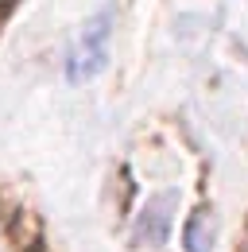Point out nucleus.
<instances>
[{
	"instance_id": "7ed1b4c3",
	"label": "nucleus",
	"mask_w": 248,
	"mask_h": 252,
	"mask_svg": "<svg viewBox=\"0 0 248 252\" xmlns=\"http://www.w3.org/2000/svg\"><path fill=\"white\" fill-rule=\"evenodd\" d=\"M175 210H179V194H175V190L155 194L152 202L144 206V214H140V237L159 249V245L167 241V225H171V218H175Z\"/></svg>"
},
{
	"instance_id": "f03ea898",
	"label": "nucleus",
	"mask_w": 248,
	"mask_h": 252,
	"mask_svg": "<svg viewBox=\"0 0 248 252\" xmlns=\"http://www.w3.org/2000/svg\"><path fill=\"white\" fill-rule=\"evenodd\" d=\"M217 233H221V218L210 202L194 206L186 214V225H183V252H214L217 245Z\"/></svg>"
},
{
	"instance_id": "f257e3e1",
	"label": "nucleus",
	"mask_w": 248,
	"mask_h": 252,
	"mask_svg": "<svg viewBox=\"0 0 248 252\" xmlns=\"http://www.w3.org/2000/svg\"><path fill=\"white\" fill-rule=\"evenodd\" d=\"M109 47H113V8L97 12L86 20V28L74 35L66 51V78L70 82H90L109 66Z\"/></svg>"
}]
</instances>
